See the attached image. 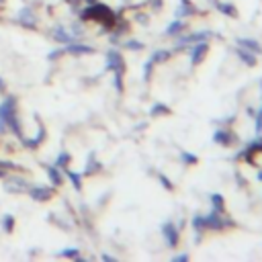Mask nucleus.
I'll list each match as a JSON object with an SVG mask.
<instances>
[{
  "instance_id": "nucleus-32",
  "label": "nucleus",
  "mask_w": 262,
  "mask_h": 262,
  "mask_svg": "<svg viewBox=\"0 0 262 262\" xmlns=\"http://www.w3.org/2000/svg\"><path fill=\"white\" fill-rule=\"evenodd\" d=\"M158 178H160V184H162L166 190H174V184L170 182V178L166 176V174H162V172H160V174H158Z\"/></svg>"
},
{
  "instance_id": "nucleus-19",
  "label": "nucleus",
  "mask_w": 262,
  "mask_h": 262,
  "mask_svg": "<svg viewBox=\"0 0 262 262\" xmlns=\"http://www.w3.org/2000/svg\"><path fill=\"white\" fill-rule=\"evenodd\" d=\"M215 8H217L221 14H225V16H232V19H238V16H240L238 8H236L232 2H217Z\"/></svg>"
},
{
  "instance_id": "nucleus-1",
  "label": "nucleus",
  "mask_w": 262,
  "mask_h": 262,
  "mask_svg": "<svg viewBox=\"0 0 262 262\" xmlns=\"http://www.w3.org/2000/svg\"><path fill=\"white\" fill-rule=\"evenodd\" d=\"M190 225H193L195 232H203V230H213V232H223L228 228H234L236 221L225 217V213H217V211H211L209 215H195L190 219Z\"/></svg>"
},
{
  "instance_id": "nucleus-47",
  "label": "nucleus",
  "mask_w": 262,
  "mask_h": 262,
  "mask_svg": "<svg viewBox=\"0 0 262 262\" xmlns=\"http://www.w3.org/2000/svg\"><path fill=\"white\" fill-rule=\"evenodd\" d=\"M260 96H262V80H260Z\"/></svg>"
},
{
  "instance_id": "nucleus-39",
  "label": "nucleus",
  "mask_w": 262,
  "mask_h": 262,
  "mask_svg": "<svg viewBox=\"0 0 262 262\" xmlns=\"http://www.w3.org/2000/svg\"><path fill=\"white\" fill-rule=\"evenodd\" d=\"M4 131H6V123H4L2 119H0V133H4Z\"/></svg>"
},
{
  "instance_id": "nucleus-25",
  "label": "nucleus",
  "mask_w": 262,
  "mask_h": 262,
  "mask_svg": "<svg viewBox=\"0 0 262 262\" xmlns=\"http://www.w3.org/2000/svg\"><path fill=\"white\" fill-rule=\"evenodd\" d=\"M66 174H68V178L72 180V186L76 190H82V174L80 172H72V170H68Z\"/></svg>"
},
{
  "instance_id": "nucleus-23",
  "label": "nucleus",
  "mask_w": 262,
  "mask_h": 262,
  "mask_svg": "<svg viewBox=\"0 0 262 262\" xmlns=\"http://www.w3.org/2000/svg\"><path fill=\"white\" fill-rule=\"evenodd\" d=\"M209 201H211V205H213V211H217V213H225V201H223V195L213 193L211 197H209Z\"/></svg>"
},
{
  "instance_id": "nucleus-10",
  "label": "nucleus",
  "mask_w": 262,
  "mask_h": 262,
  "mask_svg": "<svg viewBox=\"0 0 262 262\" xmlns=\"http://www.w3.org/2000/svg\"><path fill=\"white\" fill-rule=\"evenodd\" d=\"M66 54H72V56H90V54H94V47H90V45H84V43H68L66 45Z\"/></svg>"
},
{
  "instance_id": "nucleus-11",
  "label": "nucleus",
  "mask_w": 262,
  "mask_h": 262,
  "mask_svg": "<svg viewBox=\"0 0 262 262\" xmlns=\"http://www.w3.org/2000/svg\"><path fill=\"white\" fill-rule=\"evenodd\" d=\"M29 195L35 201H49L51 197H54V188H49V186H31Z\"/></svg>"
},
{
  "instance_id": "nucleus-13",
  "label": "nucleus",
  "mask_w": 262,
  "mask_h": 262,
  "mask_svg": "<svg viewBox=\"0 0 262 262\" xmlns=\"http://www.w3.org/2000/svg\"><path fill=\"white\" fill-rule=\"evenodd\" d=\"M199 12V8L190 2V0H180V4H178V8H176V12H174V16H178V19H182V16H193V14H197Z\"/></svg>"
},
{
  "instance_id": "nucleus-7",
  "label": "nucleus",
  "mask_w": 262,
  "mask_h": 262,
  "mask_svg": "<svg viewBox=\"0 0 262 262\" xmlns=\"http://www.w3.org/2000/svg\"><path fill=\"white\" fill-rule=\"evenodd\" d=\"M213 142L219 144V146H223V148H228V146H232V144L238 142V135L232 129H215L213 131Z\"/></svg>"
},
{
  "instance_id": "nucleus-18",
  "label": "nucleus",
  "mask_w": 262,
  "mask_h": 262,
  "mask_svg": "<svg viewBox=\"0 0 262 262\" xmlns=\"http://www.w3.org/2000/svg\"><path fill=\"white\" fill-rule=\"evenodd\" d=\"M184 27H186V25H184V21H182V19H174V21L166 27V31H164V33L168 35V37H178V35L184 31Z\"/></svg>"
},
{
  "instance_id": "nucleus-6",
  "label": "nucleus",
  "mask_w": 262,
  "mask_h": 262,
  "mask_svg": "<svg viewBox=\"0 0 262 262\" xmlns=\"http://www.w3.org/2000/svg\"><path fill=\"white\" fill-rule=\"evenodd\" d=\"M188 51H190V64H193V66H199V64L207 58V54H209V43H207V41L193 43V47H190Z\"/></svg>"
},
{
  "instance_id": "nucleus-33",
  "label": "nucleus",
  "mask_w": 262,
  "mask_h": 262,
  "mask_svg": "<svg viewBox=\"0 0 262 262\" xmlns=\"http://www.w3.org/2000/svg\"><path fill=\"white\" fill-rule=\"evenodd\" d=\"M254 117H256V133L262 135V107L258 109V113H256Z\"/></svg>"
},
{
  "instance_id": "nucleus-15",
  "label": "nucleus",
  "mask_w": 262,
  "mask_h": 262,
  "mask_svg": "<svg viewBox=\"0 0 262 262\" xmlns=\"http://www.w3.org/2000/svg\"><path fill=\"white\" fill-rule=\"evenodd\" d=\"M238 45H240V47H244V49H248V51H252V54H256V56H260V54H262V45H260V41H256V39H250V37H240V39H238Z\"/></svg>"
},
{
  "instance_id": "nucleus-5",
  "label": "nucleus",
  "mask_w": 262,
  "mask_h": 262,
  "mask_svg": "<svg viewBox=\"0 0 262 262\" xmlns=\"http://www.w3.org/2000/svg\"><path fill=\"white\" fill-rule=\"evenodd\" d=\"M29 188H31V184L25 178H21V176H12V178L4 180V190H6V193L21 195V193H27Z\"/></svg>"
},
{
  "instance_id": "nucleus-36",
  "label": "nucleus",
  "mask_w": 262,
  "mask_h": 262,
  "mask_svg": "<svg viewBox=\"0 0 262 262\" xmlns=\"http://www.w3.org/2000/svg\"><path fill=\"white\" fill-rule=\"evenodd\" d=\"M172 260H174V262H186V260H188V254H176Z\"/></svg>"
},
{
  "instance_id": "nucleus-31",
  "label": "nucleus",
  "mask_w": 262,
  "mask_h": 262,
  "mask_svg": "<svg viewBox=\"0 0 262 262\" xmlns=\"http://www.w3.org/2000/svg\"><path fill=\"white\" fill-rule=\"evenodd\" d=\"M152 72H154V60L150 58V60L144 64V80H146V82H150V76H152Z\"/></svg>"
},
{
  "instance_id": "nucleus-35",
  "label": "nucleus",
  "mask_w": 262,
  "mask_h": 262,
  "mask_svg": "<svg viewBox=\"0 0 262 262\" xmlns=\"http://www.w3.org/2000/svg\"><path fill=\"white\" fill-rule=\"evenodd\" d=\"M137 23H142V25H148V23H150V19H148V14H144V12H139V14H137Z\"/></svg>"
},
{
  "instance_id": "nucleus-26",
  "label": "nucleus",
  "mask_w": 262,
  "mask_h": 262,
  "mask_svg": "<svg viewBox=\"0 0 262 262\" xmlns=\"http://www.w3.org/2000/svg\"><path fill=\"white\" fill-rule=\"evenodd\" d=\"M72 162V156H70L68 152H60L58 158H56V166L58 168H68V164Z\"/></svg>"
},
{
  "instance_id": "nucleus-20",
  "label": "nucleus",
  "mask_w": 262,
  "mask_h": 262,
  "mask_svg": "<svg viewBox=\"0 0 262 262\" xmlns=\"http://www.w3.org/2000/svg\"><path fill=\"white\" fill-rule=\"evenodd\" d=\"M45 139V129L43 127H39V131H37V135H35L33 139H23V144H25V148H29V150H35V148H39V144Z\"/></svg>"
},
{
  "instance_id": "nucleus-24",
  "label": "nucleus",
  "mask_w": 262,
  "mask_h": 262,
  "mask_svg": "<svg viewBox=\"0 0 262 262\" xmlns=\"http://www.w3.org/2000/svg\"><path fill=\"white\" fill-rule=\"evenodd\" d=\"M170 56H172V51H166V49H156L150 58L154 60V64H162V62H168V60H170Z\"/></svg>"
},
{
  "instance_id": "nucleus-41",
  "label": "nucleus",
  "mask_w": 262,
  "mask_h": 262,
  "mask_svg": "<svg viewBox=\"0 0 262 262\" xmlns=\"http://www.w3.org/2000/svg\"><path fill=\"white\" fill-rule=\"evenodd\" d=\"M4 90H6V86H4V80L0 78V92H4Z\"/></svg>"
},
{
  "instance_id": "nucleus-38",
  "label": "nucleus",
  "mask_w": 262,
  "mask_h": 262,
  "mask_svg": "<svg viewBox=\"0 0 262 262\" xmlns=\"http://www.w3.org/2000/svg\"><path fill=\"white\" fill-rule=\"evenodd\" d=\"M154 8L160 10V8H162V0H154Z\"/></svg>"
},
{
  "instance_id": "nucleus-16",
  "label": "nucleus",
  "mask_w": 262,
  "mask_h": 262,
  "mask_svg": "<svg viewBox=\"0 0 262 262\" xmlns=\"http://www.w3.org/2000/svg\"><path fill=\"white\" fill-rule=\"evenodd\" d=\"M43 168H45L47 176H49V180H51V184H54V186H60V184L64 182V176H62V172H60V168H58V166L43 164Z\"/></svg>"
},
{
  "instance_id": "nucleus-48",
  "label": "nucleus",
  "mask_w": 262,
  "mask_h": 262,
  "mask_svg": "<svg viewBox=\"0 0 262 262\" xmlns=\"http://www.w3.org/2000/svg\"><path fill=\"white\" fill-rule=\"evenodd\" d=\"M0 2H4V0H0Z\"/></svg>"
},
{
  "instance_id": "nucleus-37",
  "label": "nucleus",
  "mask_w": 262,
  "mask_h": 262,
  "mask_svg": "<svg viewBox=\"0 0 262 262\" xmlns=\"http://www.w3.org/2000/svg\"><path fill=\"white\" fill-rule=\"evenodd\" d=\"M0 168H2V170H12L14 164H12V162H2V160H0Z\"/></svg>"
},
{
  "instance_id": "nucleus-3",
  "label": "nucleus",
  "mask_w": 262,
  "mask_h": 262,
  "mask_svg": "<svg viewBox=\"0 0 262 262\" xmlns=\"http://www.w3.org/2000/svg\"><path fill=\"white\" fill-rule=\"evenodd\" d=\"M107 70L113 72V74H125V70H127L125 60H123V56H121L117 49H109L107 51Z\"/></svg>"
},
{
  "instance_id": "nucleus-45",
  "label": "nucleus",
  "mask_w": 262,
  "mask_h": 262,
  "mask_svg": "<svg viewBox=\"0 0 262 262\" xmlns=\"http://www.w3.org/2000/svg\"><path fill=\"white\" fill-rule=\"evenodd\" d=\"M209 2H211V4H213V6H215V4H217V2H219V0H209Z\"/></svg>"
},
{
  "instance_id": "nucleus-9",
  "label": "nucleus",
  "mask_w": 262,
  "mask_h": 262,
  "mask_svg": "<svg viewBox=\"0 0 262 262\" xmlns=\"http://www.w3.org/2000/svg\"><path fill=\"white\" fill-rule=\"evenodd\" d=\"M209 37H213L211 31H199V33H190V35H180L178 37V45H193V43H199V41H207Z\"/></svg>"
},
{
  "instance_id": "nucleus-42",
  "label": "nucleus",
  "mask_w": 262,
  "mask_h": 262,
  "mask_svg": "<svg viewBox=\"0 0 262 262\" xmlns=\"http://www.w3.org/2000/svg\"><path fill=\"white\" fill-rule=\"evenodd\" d=\"M0 178H6V170L0 168Z\"/></svg>"
},
{
  "instance_id": "nucleus-8",
  "label": "nucleus",
  "mask_w": 262,
  "mask_h": 262,
  "mask_svg": "<svg viewBox=\"0 0 262 262\" xmlns=\"http://www.w3.org/2000/svg\"><path fill=\"white\" fill-rule=\"evenodd\" d=\"M16 19H19V23L27 29H35L37 27V16H35L33 8L31 6H23L19 12H16Z\"/></svg>"
},
{
  "instance_id": "nucleus-43",
  "label": "nucleus",
  "mask_w": 262,
  "mask_h": 262,
  "mask_svg": "<svg viewBox=\"0 0 262 262\" xmlns=\"http://www.w3.org/2000/svg\"><path fill=\"white\" fill-rule=\"evenodd\" d=\"M66 2H70V4H76V2H80V0H66Z\"/></svg>"
},
{
  "instance_id": "nucleus-22",
  "label": "nucleus",
  "mask_w": 262,
  "mask_h": 262,
  "mask_svg": "<svg viewBox=\"0 0 262 262\" xmlns=\"http://www.w3.org/2000/svg\"><path fill=\"white\" fill-rule=\"evenodd\" d=\"M98 170H102V166H100V162H96V160H94V154H90V156H88V164H86V168H84V176H90V174H96Z\"/></svg>"
},
{
  "instance_id": "nucleus-17",
  "label": "nucleus",
  "mask_w": 262,
  "mask_h": 262,
  "mask_svg": "<svg viewBox=\"0 0 262 262\" xmlns=\"http://www.w3.org/2000/svg\"><path fill=\"white\" fill-rule=\"evenodd\" d=\"M51 37H54L56 41H60V43H64V45H68V43H72V41H74L72 33H68L64 27H56L54 31H51Z\"/></svg>"
},
{
  "instance_id": "nucleus-12",
  "label": "nucleus",
  "mask_w": 262,
  "mask_h": 262,
  "mask_svg": "<svg viewBox=\"0 0 262 262\" xmlns=\"http://www.w3.org/2000/svg\"><path fill=\"white\" fill-rule=\"evenodd\" d=\"M236 56L242 60V64L244 66H248V68H254L256 64H258V56L256 54H252V51H248V49H244V47H236Z\"/></svg>"
},
{
  "instance_id": "nucleus-44",
  "label": "nucleus",
  "mask_w": 262,
  "mask_h": 262,
  "mask_svg": "<svg viewBox=\"0 0 262 262\" xmlns=\"http://www.w3.org/2000/svg\"><path fill=\"white\" fill-rule=\"evenodd\" d=\"M84 2H86V4H94V2H96V0H84Z\"/></svg>"
},
{
  "instance_id": "nucleus-27",
  "label": "nucleus",
  "mask_w": 262,
  "mask_h": 262,
  "mask_svg": "<svg viewBox=\"0 0 262 262\" xmlns=\"http://www.w3.org/2000/svg\"><path fill=\"white\" fill-rule=\"evenodd\" d=\"M180 160H182V164H186V166H195V164L199 162L197 156L190 154V152H182V154H180Z\"/></svg>"
},
{
  "instance_id": "nucleus-21",
  "label": "nucleus",
  "mask_w": 262,
  "mask_h": 262,
  "mask_svg": "<svg viewBox=\"0 0 262 262\" xmlns=\"http://www.w3.org/2000/svg\"><path fill=\"white\" fill-rule=\"evenodd\" d=\"M170 113H172L170 107H168V104H164V102H154L152 109H150L152 117H164V115H170Z\"/></svg>"
},
{
  "instance_id": "nucleus-40",
  "label": "nucleus",
  "mask_w": 262,
  "mask_h": 262,
  "mask_svg": "<svg viewBox=\"0 0 262 262\" xmlns=\"http://www.w3.org/2000/svg\"><path fill=\"white\" fill-rule=\"evenodd\" d=\"M102 260H109V262H115V258H113V256H109V254H102Z\"/></svg>"
},
{
  "instance_id": "nucleus-14",
  "label": "nucleus",
  "mask_w": 262,
  "mask_h": 262,
  "mask_svg": "<svg viewBox=\"0 0 262 262\" xmlns=\"http://www.w3.org/2000/svg\"><path fill=\"white\" fill-rule=\"evenodd\" d=\"M262 152V137L254 139V142H250L246 146V150H244L242 154H238V158H246L248 162H252V154H260Z\"/></svg>"
},
{
  "instance_id": "nucleus-2",
  "label": "nucleus",
  "mask_w": 262,
  "mask_h": 262,
  "mask_svg": "<svg viewBox=\"0 0 262 262\" xmlns=\"http://www.w3.org/2000/svg\"><path fill=\"white\" fill-rule=\"evenodd\" d=\"M80 21H96L102 25V29H111L119 21V16L107 4L94 2V4H88L80 12Z\"/></svg>"
},
{
  "instance_id": "nucleus-4",
  "label": "nucleus",
  "mask_w": 262,
  "mask_h": 262,
  "mask_svg": "<svg viewBox=\"0 0 262 262\" xmlns=\"http://www.w3.org/2000/svg\"><path fill=\"white\" fill-rule=\"evenodd\" d=\"M162 236H164V240H166V244H168V248H176V246H178L180 234H178V228H176L174 223H170V221L162 223Z\"/></svg>"
},
{
  "instance_id": "nucleus-30",
  "label": "nucleus",
  "mask_w": 262,
  "mask_h": 262,
  "mask_svg": "<svg viewBox=\"0 0 262 262\" xmlns=\"http://www.w3.org/2000/svg\"><path fill=\"white\" fill-rule=\"evenodd\" d=\"M12 228H14V217H12V215H4V217H2V230H4L6 234H10Z\"/></svg>"
},
{
  "instance_id": "nucleus-34",
  "label": "nucleus",
  "mask_w": 262,
  "mask_h": 262,
  "mask_svg": "<svg viewBox=\"0 0 262 262\" xmlns=\"http://www.w3.org/2000/svg\"><path fill=\"white\" fill-rule=\"evenodd\" d=\"M64 54H66L64 49H56V51H51V54L47 56V60H58V58H62Z\"/></svg>"
},
{
  "instance_id": "nucleus-46",
  "label": "nucleus",
  "mask_w": 262,
  "mask_h": 262,
  "mask_svg": "<svg viewBox=\"0 0 262 262\" xmlns=\"http://www.w3.org/2000/svg\"><path fill=\"white\" fill-rule=\"evenodd\" d=\"M258 180H260V182H262V172H258Z\"/></svg>"
},
{
  "instance_id": "nucleus-28",
  "label": "nucleus",
  "mask_w": 262,
  "mask_h": 262,
  "mask_svg": "<svg viewBox=\"0 0 262 262\" xmlns=\"http://www.w3.org/2000/svg\"><path fill=\"white\" fill-rule=\"evenodd\" d=\"M58 256L60 258H80V250L78 248H66V250H60Z\"/></svg>"
},
{
  "instance_id": "nucleus-29",
  "label": "nucleus",
  "mask_w": 262,
  "mask_h": 262,
  "mask_svg": "<svg viewBox=\"0 0 262 262\" xmlns=\"http://www.w3.org/2000/svg\"><path fill=\"white\" fill-rule=\"evenodd\" d=\"M123 47H125V49H131V51H142L146 45H144L142 41H137V39H131V41H125Z\"/></svg>"
}]
</instances>
